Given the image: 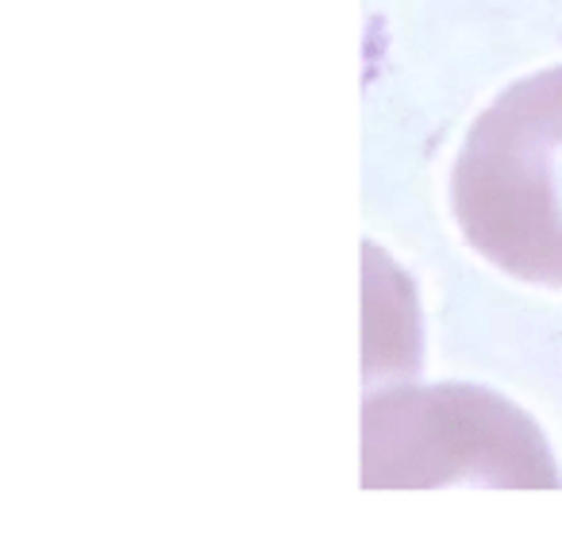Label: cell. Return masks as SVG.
I'll use <instances>...</instances> for the list:
<instances>
[{
  "mask_svg": "<svg viewBox=\"0 0 562 555\" xmlns=\"http://www.w3.org/2000/svg\"><path fill=\"white\" fill-rule=\"evenodd\" d=\"M451 212L485 263L562 290V66L513 81L470 124Z\"/></svg>",
  "mask_w": 562,
  "mask_h": 555,
  "instance_id": "obj_1",
  "label": "cell"
}]
</instances>
